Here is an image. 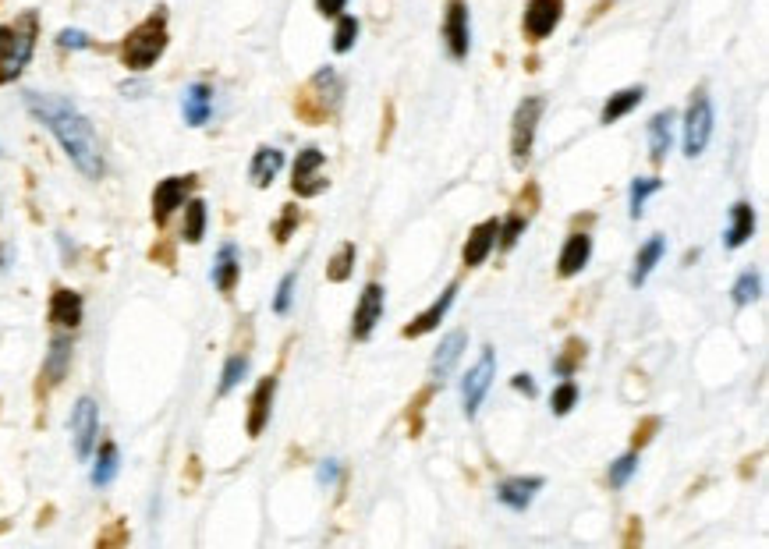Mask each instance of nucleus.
Listing matches in <instances>:
<instances>
[{
    "label": "nucleus",
    "mask_w": 769,
    "mask_h": 549,
    "mask_svg": "<svg viewBox=\"0 0 769 549\" xmlns=\"http://www.w3.org/2000/svg\"><path fill=\"white\" fill-rule=\"evenodd\" d=\"M29 110L39 117V121L47 124L54 139L64 146V153L71 156L78 171L86 174V178H103V153H100V139H96L93 124L86 117L78 114L68 100L61 96H39V93H29L25 96Z\"/></svg>",
    "instance_id": "1"
},
{
    "label": "nucleus",
    "mask_w": 769,
    "mask_h": 549,
    "mask_svg": "<svg viewBox=\"0 0 769 549\" xmlns=\"http://www.w3.org/2000/svg\"><path fill=\"white\" fill-rule=\"evenodd\" d=\"M167 50V15L156 11L149 15L142 25H135L125 36V47H121V61L132 71H149Z\"/></svg>",
    "instance_id": "2"
},
{
    "label": "nucleus",
    "mask_w": 769,
    "mask_h": 549,
    "mask_svg": "<svg viewBox=\"0 0 769 549\" xmlns=\"http://www.w3.org/2000/svg\"><path fill=\"white\" fill-rule=\"evenodd\" d=\"M36 47V15H22L15 25H0V82L22 75Z\"/></svg>",
    "instance_id": "3"
},
{
    "label": "nucleus",
    "mask_w": 769,
    "mask_h": 549,
    "mask_svg": "<svg viewBox=\"0 0 769 549\" xmlns=\"http://www.w3.org/2000/svg\"><path fill=\"white\" fill-rule=\"evenodd\" d=\"M341 96H344L341 75H337L334 68H323L316 71V78L309 82V93L298 100V114H302L305 121H327L337 110V103H341Z\"/></svg>",
    "instance_id": "4"
},
{
    "label": "nucleus",
    "mask_w": 769,
    "mask_h": 549,
    "mask_svg": "<svg viewBox=\"0 0 769 549\" xmlns=\"http://www.w3.org/2000/svg\"><path fill=\"white\" fill-rule=\"evenodd\" d=\"M546 110V100L543 96H529V100H521L518 110H514V121H511V160L514 167H525L532 156V142H536V124Z\"/></svg>",
    "instance_id": "5"
},
{
    "label": "nucleus",
    "mask_w": 769,
    "mask_h": 549,
    "mask_svg": "<svg viewBox=\"0 0 769 549\" xmlns=\"http://www.w3.org/2000/svg\"><path fill=\"white\" fill-rule=\"evenodd\" d=\"M709 135H713V103L706 93H695L688 117H684V153L699 156L709 146Z\"/></svg>",
    "instance_id": "6"
},
{
    "label": "nucleus",
    "mask_w": 769,
    "mask_h": 549,
    "mask_svg": "<svg viewBox=\"0 0 769 549\" xmlns=\"http://www.w3.org/2000/svg\"><path fill=\"white\" fill-rule=\"evenodd\" d=\"M493 376H497V355H493V348H482L479 362L468 369L465 383H461V401H465L468 418L479 411V404H482V397H486V390H490Z\"/></svg>",
    "instance_id": "7"
},
{
    "label": "nucleus",
    "mask_w": 769,
    "mask_h": 549,
    "mask_svg": "<svg viewBox=\"0 0 769 549\" xmlns=\"http://www.w3.org/2000/svg\"><path fill=\"white\" fill-rule=\"evenodd\" d=\"M330 181L323 178V153H319L316 146L302 149L295 160V181H291V188H295L302 199H312V195L319 192H327Z\"/></svg>",
    "instance_id": "8"
},
{
    "label": "nucleus",
    "mask_w": 769,
    "mask_h": 549,
    "mask_svg": "<svg viewBox=\"0 0 769 549\" xmlns=\"http://www.w3.org/2000/svg\"><path fill=\"white\" fill-rule=\"evenodd\" d=\"M560 18H564V0H529V8H525V36L532 43H539V39H546L557 29Z\"/></svg>",
    "instance_id": "9"
},
{
    "label": "nucleus",
    "mask_w": 769,
    "mask_h": 549,
    "mask_svg": "<svg viewBox=\"0 0 769 549\" xmlns=\"http://www.w3.org/2000/svg\"><path fill=\"white\" fill-rule=\"evenodd\" d=\"M383 287L380 284H369L358 298V309H355V319H351V337L355 341H369V333L376 330V323L383 319Z\"/></svg>",
    "instance_id": "10"
},
{
    "label": "nucleus",
    "mask_w": 769,
    "mask_h": 549,
    "mask_svg": "<svg viewBox=\"0 0 769 549\" xmlns=\"http://www.w3.org/2000/svg\"><path fill=\"white\" fill-rule=\"evenodd\" d=\"M96 429H100V415H96V404L93 397H82L71 411V436H75V454L78 457H89L96 443Z\"/></svg>",
    "instance_id": "11"
},
{
    "label": "nucleus",
    "mask_w": 769,
    "mask_h": 549,
    "mask_svg": "<svg viewBox=\"0 0 769 549\" xmlns=\"http://www.w3.org/2000/svg\"><path fill=\"white\" fill-rule=\"evenodd\" d=\"M443 39H447V54L454 61H465L468 57V8L461 0H451V8H447V18H443Z\"/></svg>",
    "instance_id": "12"
},
{
    "label": "nucleus",
    "mask_w": 769,
    "mask_h": 549,
    "mask_svg": "<svg viewBox=\"0 0 769 549\" xmlns=\"http://www.w3.org/2000/svg\"><path fill=\"white\" fill-rule=\"evenodd\" d=\"M497 234H500V220H482L479 227H472V234H468V241H465V252H461L468 270H472V266H482L486 259H490V252L497 248Z\"/></svg>",
    "instance_id": "13"
},
{
    "label": "nucleus",
    "mask_w": 769,
    "mask_h": 549,
    "mask_svg": "<svg viewBox=\"0 0 769 549\" xmlns=\"http://www.w3.org/2000/svg\"><path fill=\"white\" fill-rule=\"evenodd\" d=\"M192 181L195 178H164L160 185H156V192H153V220L156 224H167V217H171L174 209H181V202H185Z\"/></svg>",
    "instance_id": "14"
},
{
    "label": "nucleus",
    "mask_w": 769,
    "mask_h": 549,
    "mask_svg": "<svg viewBox=\"0 0 769 549\" xmlns=\"http://www.w3.org/2000/svg\"><path fill=\"white\" fill-rule=\"evenodd\" d=\"M454 294H458V284H451V287H447V291H443L440 298H436V302L429 305L426 312H422V316H415V323H408V326H404V337H426V333H433L436 326L443 323V316H447V312H451V305H454Z\"/></svg>",
    "instance_id": "15"
},
{
    "label": "nucleus",
    "mask_w": 769,
    "mask_h": 549,
    "mask_svg": "<svg viewBox=\"0 0 769 549\" xmlns=\"http://www.w3.org/2000/svg\"><path fill=\"white\" fill-rule=\"evenodd\" d=\"M539 489H543V479H539V475H529V479H507L497 486V500L504 503V507H511V511H525V507L536 500Z\"/></svg>",
    "instance_id": "16"
},
{
    "label": "nucleus",
    "mask_w": 769,
    "mask_h": 549,
    "mask_svg": "<svg viewBox=\"0 0 769 549\" xmlns=\"http://www.w3.org/2000/svg\"><path fill=\"white\" fill-rule=\"evenodd\" d=\"M465 341H468L465 330H454V333H447V337H443L440 351H436L433 365H429V376H433V383H443V379L451 376L454 365H458V358H461V351H465Z\"/></svg>",
    "instance_id": "17"
},
{
    "label": "nucleus",
    "mask_w": 769,
    "mask_h": 549,
    "mask_svg": "<svg viewBox=\"0 0 769 549\" xmlns=\"http://www.w3.org/2000/svg\"><path fill=\"white\" fill-rule=\"evenodd\" d=\"M50 323L61 326V330H75V326L82 323V294L68 291V287L54 291V302H50Z\"/></svg>",
    "instance_id": "18"
},
{
    "label": "nucleus",
    "mask_w": 769,
    "mask_h": 549,
    "mask_svg": "<svg viewBox=\"0 0 769 549\" xmlns=\"http://www.w3.org/2000/svg\"><path fill=\"white\" fill-rule=\"evenodd\" d=\"M589 256H592V238L589 234H571L564 241V252H560V277H575L589 266Z\"/></svg>",
    "instance_id": "19"
},
{
    "label": "nucleus",
    "mask_w": 769,
    "mask_h": 549,
    "mask_svg": "<svg viewBox=\"0 0 769 549\" xmlns=\"http://www.w3.org/2000/svg\"><path fill=\"white\" fill-rule=\"evenodd\" d=\"M273 394H277V379L266 376L259 379L256 394H252V411H249V436H259L270 422V408H273Z\"/></svg>",
    "instance_id": "20"
},
{
    "label": "nucleus",
    "mask_w": 769,
    "mask_h": 549,
    "mask_svg": "<svg viewBox=\"0 0 769 549\" xmlns=\"http://www.w3.org/2000/svg\"><path fill=\"white\" fill-rule=\"evenodd\" d=\"M280 167H284V153L273 146H259L256 156H252V167H249V178L256 188H266L273 185V178L280 174Z\"/></svg>",
    "instance_id": "21"
},
{
    "label": "nucleus",
    "mask_w": 769,
    "mask_h": 549,
    "mask_svg": "<svg viewBox=\"0 0 769 549\" xmlns=\"http://www.w3.org/2000/svg\"><path fill=\"white\" fill-rule=\"evenodd\" d=\"M755 234V209L748 202H734L731 206V224H727V234H723V245L727 248H741L748 238Z\"/></svg>",
    "instance_id": "22"
},
{
    "label": "nucleus",
    "mask_w": 769,
    "mask_h": 549,
    "mask_svg": "<svg viewBox=\"0 0 769 549\" xmlns=\"http://www.w3.org/2000/svg\"><path fill=\"white\" fill-rule=\"evenodd\" d=\"M663 252H667V238H660V234H653V238L638 248L635 270H631V287H642L645 280H649V273L656 270V263L663 259Z\"/></svg>",
    "instance_id": "23"
},
{
    "label": "nucleus",
    "mask_w": 769,
    "mask_h": 549,
    "mask_svg": "<svg viewBox=\"0 0 769 549\" xmlns=\"http://www.w3.org/2000/svg\"><path fill=\"white\" fill-rule=\"evenodd\" d=\"M674 146V114L663 110L649 121V153H653V163H663Z\"/></svg>",
    "instance_id": "24"
},
{
    "label": "nucleus",
    "mask_w": 769,
    "mask_h": 549,
    "mask_svg": "<svg viewBox=\"0 0 769 549\" xmlns=\"http://www.w3.org/2000/svg\"><path fill=\"white\" fill-rule=\"evenodd\" d=\"M185 121L192 124V128H199V124L210 121L213 114V89L210 86H202V82H195V86H188L185 93Z\"/></svg>",
    "instance_id": "25"
},
{
    "label": "nucleus",
    "mask_w": 769,
    "mask_h": 549,
    "mask_svg": "<svg viewBox=\"0 0 769 549\" xmlns=\"http://www.w3.org/2000/svg\"><path fill=\"white\" fill-rule=\"evenodd\" d=\"M238 273H241V256H238V248L234 245H220L217 252V263H213V284L220 287V291H234V284H238Z\"/></svg>",
    "instance_id": "26"
},
{
    "label": "nucleus",
    "mask_w": 769,
    "mask_h": 549,
    "mask_svg": "<svg viewBox=\"0 0 769 549\" xmlns=\"http://www.w3.org/2000/svg\"><path fill=\"white\" fill-rule=\"evenodd\" d=\"M642 96H645V89L642 86H635V89H621L617 96H610V103L603 107V124H614V121H621L624 114H631V110L642 103Z\"/></svg>",
    "instance_id": "27"
},
{
    "label": "nucleus",
    "mask_w": 769,
    "mask_h": 549,
    "mask_svg": "<svg viewBox=\"0 0 769 549\" xmlns=\"http://www.w3.org/2000/svg\"><path fill=\"white\" fill-rule=\"evenodd\" d=\"M202 231H206V202L192 199L185 206V227H181V238L185 241H202Z\"/></svg>",
    "instance_id": "28"
},
{
    "label": "nucleus",
    "mask_w": 769,
    "mask_h": 549,
    "mask_svg": "<svg viewBox=\"0 0 769 549\" xmlns=\"http://www.w3.org/2000/svg\"><path fill=\"white\" fill-rule=\"evenodd\" d=\"M351 270H355V245H351V241H344V245L334 252V259H330L327 277L334 280V284H344V280L351 277Z\"/></svg>",
    "instance_id": "29"
},
{
    "label": "nucleus",
    "mask_w": 769,
    "mask_h": 549,
    "mask_svg": "<svg viewBox=\"0 0 769 549\" xmlns=\"http://www.w3.org/2000/svg\"><path fill=\"white\" fill-rule=\"evenodd\" d=\"M663 188L660 178H638L635 185H631V220H638L645 213V202L653 199L656 192Z\"/></svg>",
    "instance_id": "30"
},
{
    "label": "nucleus",
    "mask_w": 769,
    "mask_h": 549,
    "mask_svg": "<svg viewBox=\"0 0 769 549\" xmlns=\"http://www.w3.org/2000/svg\"><path fill=\"white\" fill-rule=\"evenodd\" d=\"M114 475H117V447L114 443H103L93 468V482L96 486H107V482H114Z\"/></svg>",
    "instance_id": "31"
},
{
    "label": "nucleus",
    "mask_w": 769,
    "mask_h": 549,
    "mask_svg": "<svg viewBox=\"0 0 769 549\" xmlns=\"http://www.w3.org/2000/svg\"><path fill=\"white\" fill-rule=\"evenodd\" d=\"M68 362H71V344L68 341H54V348H50V358H47V369H43L47 383H57V379L68 372Z\"/></svg>",
    "instance_id": "32"
},
{
    "label": "nucleus",
    "mask_w": 769,
    "mask_h": 549,
    "mask_svg": "<svg viewBox=\"0 0 769 549\" xmlns=\"http://www.w3.org/2000/svg\"><path fill=\"white\" fill-rule=\"evenodd\" d=\"M358 39V18L355 15H337V29H334V50L337 54H348Z\"/></svg>",
    "instance_id": "33"
},
{
    "label": "nucleus",
    "mask_w": 769,
    "mask_h": 549,
    "mask_svg": "<svg viewBox=\"0 0 769 549\" xmlns=\"http://www.w3.org/2000/svg\"><path fill=\"white\" fill-rule=\"evenodd\" d=\"M759 291H762V280H759V273H741L738 277V284H734V305H752L755 298H759Z\"/></svg>",
    "instance_id": "34"
},
{
    "label": "nucleus",
    "mask_w": 769,
    "mask_h": 549,
    "mask_svg": "<svg viewBox=\"0 0 769 549\" xmlns=\"http://www.w3.org/2000/svg\"><path fill=\"white\" fill-rule=\"evenodd\" d=\"M245 372H249V358H245V355L227 358V365H224V379H220V394H231V390L238 387L241 379H245Z\"/></svg>",
    "instance_id": "35"
},
{
    "label": "nucleus",
    "mask_w": 769,
    "mask_h": 549,
    "mask_svg": "<svg viewBox=\"0 0 769 549\" xmlns=\"http://www.w3.org/2000/svg\"><path fill=\"white\" fill-rule=\"evenodd\" d=\"M525 224H529V217L525 213H514V217H507L504 224H500V248L504 252H511L514 245H518V238H521V231H525Z\"/></svg>",
    "instance_id": "36"
},
{
    "label": "nucleus",
    "mask_w": 769,
    "mask_h": 549,
    "mask_svg": "<svg viewBox=\"0 0 769 549\" xmlns=\"http://www.w3.org/2000/svg\"><path fill=\"white\" fill-rule=\"evenodd\" d=\"M585 358V344L582 341H568V348H564V355L553 362V372L564 379H571V372H575V365Z\"/></svg>",
    "instance_id": "37"
},
{
    "label": "nucleus",
    "mask_w": 769,
    "mask_h": 549,
    "mask_svg": "<svg viewBox=\"0 0 769 549\" xmlns=\"http://www.w3.org/2000/svg\"><path fill=\"white\" fill-rule=\"evenodd\" d=\"M638 472V454H624V457H617L614 464H610V486L614 489H621V486H628V479L631 475Z\"/></svg>",
    "instance_id": "38"
},
{
    "label": "nucleus",
    "mask_w": 769,
    "mask_h": 549,
    "mask_svg": "<svg viewBox=\"0 0 769 549\" xmlns=\"http://www.w3.org/2000/svg\"><path fill=\"white\" fill-rule=\"evenodd\" d=\"M575 401H578V387L571 383V379H564L557 390H553V397H550V408H553V415H568L571 408H575Z\"/></svg>",
    "instance_id": "39"
},
{
    "label": "nucleus",
    "mask_w": 769,
    "mask_h": 549,
    "mask_svg": "<svg viewBox=\"0 0 769 549\" xmlns=\"http://www.w3.org/2000/svg\"><path fill=\"white\" fill-rule=\"evenodd\" d=\"M295 273H288V277L280 280V287H277V298H273V312L277 316H288L291 312V302H295Z\"/></svg>",
    "instance_id": "40"
},
{
    "label": "nucleus",
    "mask_w": 769,
    "mask_h": 549,
    "mask_svg": "<svg viewBox=\"0 0 769 549\" xmlns=\"http://www.w3.org/2000/svg\"><path fill=\"white\" fill-rule=\"evenodd\" d=\"M298 220H302V213H298L295 206H284V217H280V224L273 227V234H277V241L284 245V241L291 238V231L298 227Z\"/></svg>",
    "instance_id": "41"
},
{
    "label": "nucleus",
    "mask_w": 769,
    "mask_h": 549,
    "mask_svg": "<svg viewBox=\"0 0 769 549\" xmlns=\"http://www.w3.org/2000/svg\"><path fill=\"white\" fill-rule=\"evenodd\" d=\"M57 43L68 50H86L89 47V36L86 32H78V29H64L61 36H57Z\"/></svg>",
    "instance_id": "42"
},
{
    "label": "nucleus",
    "mask_w": 769,
    "mask_h": 549,
    "mask_svg": "<svg viewBox=\"0 0 769 549\" xmlns=\"http://www.w3.org/2000/svg\"><path fill=\"white\" fill-rule=\"evenodd\" d=\"M660 429V418H645L642 426L635 429V447H642V443H649V433H656Z\"/></svg>",
    "instance_id": "43"
},
{
    "label": "nucleus",
    "mask_w": 769,
    "mask_h": 549,
    "mask_svg": "<svg viewBox=\"0 0 769 549\" xmlns=\"http://www.w3.org/2000/svg\"><path fill=\"white\" fill-rule=\"evenodd\" d=\"M511 387H514V390H521V394H525V397H536V383H532L529 372H518V376L511 379Z\"/></svg>",
    "instance_id": "44"
},
{
    "label": "nucleus",
    "mask_w": 769,
    "mask_h": 549,
    "mask_svg": "<svg viewBox=\"0 0 769 549\" xmlns=\"http://www.w3.org/2000/svg\"><path fill=\"white\" fill-rule=\"evenodd\" d=\"M344 4H348V0H316L319 15H327V18H337V15H341Z\"/></svg>",
    "instance_id": "45"
},
{
    "label": "nucleus",
    "mask_w": 769,
    "mask_h": 549,
    "mask_svg": "<svg viewBox=\"0 0 769 549\" xmlns=\"http://www.w3.org/2000/svg\"><path fill=\"white\" fill-rule=\"evenodd\" d=\"M319 482H337V461H323V468H319Z\"/></svg>",
    "instance_id": "46"
}]
</instances>
